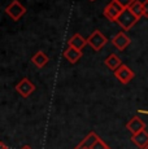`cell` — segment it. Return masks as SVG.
<instances>
[{"label":"cell","mask_w":148,"mask_h":149,"mask_svg":"<svg viewBox=\"0 0 148 149\" xmlns=\"http://www.w3.org/2000/svg\"><path fill=\"white\" fill-rule=\"evenodd\" d=\"M74 149H112V148L108 147L105 144V141H103L99 137L98 134L91 131Z\"/></svg>","instance_id":"1"},{"label":"cell","mask_w":148,"mask_h":149,"mask_svg":"<svg viewBox=\"0 0 148 149\" xmlns=\"http://www.w3.org/2000/svg\"><path fill=\"white\" fill-rule=\"evenodd\" d=\"M4 12L7 13L13 21H18V19L21 18V17H24L25 13H26V7H25L21 1H18V0H13L12 3H9V4L5 7Z\"/></svg>","instance_id":"2"},{"label":"cell","mask_w":148,"mask_h":149,"mask_svg":"<svg viewBox=\"0 0 148 149\" xmlns=\"http://www.w3.org/2000/svg\"><path fill=\"white\" fill-rule=\"evenodd\" d=\"M139 19H140V18H138L136 16H134V14L130 12L129 8H126V9L121 13V16L118 17L117 24L119 25V27H121L122 30L126 33V31H129L130 29H131L134 25L139 21Z\"/></svg>","instance_id":"3"},{"label":"cell","mask_w":148,"mask_h":149,"mask_svg":"<svg viewBox=\"0 0 148 149\" xmlns=\"http://www.w3.org/2000/svg\"><path fill=\"white\" fill-rule=\"evenodd\" d=\"M125 10V8L122 5H119L116 0H112L107 7L104 8V17H107L108 21L110 22H117L118 17L121 16V13Z\"/></svg>","instance_id":"4"},{"label":"cell","mask_w":148,"mask_h":149,"mask_svg":"<svg viewBox=\"0 0 148 149\" xmlns=\"http://www.w3.org/2000/svg\"><path fill=\"white\" fill-rule=\"evenodd\" d=\"M107 43H108L107 36L103 35L100 30H94V33L87 38V44H89L95 52H99Z\"/></svg>","instance_id":"5"},{"label":"cell","mask_w":148,"mask_h":149,"mask_svg":"<svg viewBox=\"0 0 148 149\" xmlns=\"http://www.w3.org/2000/svg\"><path fill=\"white\" fill-rule=\"evenodd\" d=\"M35 84L30 81L29 78H22L21 81L16 84V91L18 95H21V97L24 99H27L31 93H34L35 91Z\"/></svg>","instance_id":"6"},{"label":"cell","mask_w":148,"mask_h":149,"mask_svg":"<svg viewBox=\"0 0 148 149\" xmlns=\"http://www.w3.org/2000/svg\"><path fill=\"white\" fill-rule=\"evenodd\" d=\"M114 77L118 79L119 83H122V84H129V83L134 79L135 74H134V71L127 66V65L122 64L121 66L114 71Z\"/></svg>","instance_id":"7"},{"label":"cell","mask_w":148,"mask_h":149,"mask_svg":"<svg viewBox=\"0 0 148 149\" xmlns=\"http://www.w3.org/2000/svg\"><path fill=\"white\" fill-rule=\"evenodd\" d=\"M110 42H112V44L114 45V48H117L118 51H124L125 48H127L129 47V44L131 43L129 35H127L125 31H119V33H117L112 38V40Z\"/></svg>","instance_id":"8"},{"label":"cell","mask_w":148,"mask_h":149,"mask_svg":"<svg viewBox=\"0 0 148 149\" xmlns=\"http://www.w3.org/2000/svg\"><path fill=\"white\" fill-rule=\"evenodd\" d=\"M126 128L131 132V135H136V134L146 130V122H144L140 117L134 116L133 118L126 123Z\"/></svg>","instance_id":"9"},{"label":"cell","mask_w":148,"mask_h":149,"mask_svg":"<svg viewBox=\"0 0 148 149\" xmlns=\"http://www.w3.org/2000/svg\"><path fill=\"white\" fill-rule=\"evenodd\" d=\"M68 45L75 48V49L82 51L87 45V39H84L81 34H74V35H72L69 38V40H68Z\"/></svg>","instance_id":"10"},{"label":"cell","mask_w":148,"mask_h":149,"mask_svg":"<svg viewBox=\"0 0 148 149\" xmlns=\"http://www.w3.org/2000/svg\"><path fill=\"white\" fill-rule=\"evenodd\" d=\"M64 57L70 62V64H77V62L82 58V51L75 49V48L68 45V48L64 51Z\"/></svg>","instance_id":"11"},{"label":"cell","mask_w":148,"mask_h":149,"mask_svg":"<svg viewBox=\"0 0 148 149\" xmlns=\"http://www.w3.org/2000/svg\"><path fill=\"white\" fill-rule=\"evenodd\" d=\"M131 141L139 149H144L148 145V132L144 130L142 132L136 134V135H131Z\"/></svg>","instance_id":"12"},{"label":"cell","mask_w":148,"mask_h":149,"mask_svg":"<svg viewBox=\"0 0 148 149\" xmlns=\"http://www.w3.org/2000/svg\"><path fill=\"white\" fill-rule=\"evenodd\" d=\"M48 60H50L48 58V56L44 52H42V51H38V52L31 57V62H33V64L35 65L38 69L44 68L45 65L48 64Z\"/></svg>","instance_id":"13"},{"label":"cell","mask_w":148,"mask_h":149,"mask_svg":"<svg viewBox=\"0 0 148 149\" xmlns=\"http://www.w3.org/2000/svg\"><path fill=\"white\" fill-rule=\"evenodd\" d=\"M104 64H105V66L109 68L110 70L116 71L122 65V62H121V58H119L117 54L112 53V54H109V56H108L107 58L104 60Z\"/></svg>","instance_id":"14"},{"label":"cell","mask_w":148,"mask_h":149,"mask_svg":"<svg viewBox=\"0 0 148 149\" xmlns=\"http://www.w3.org/2000/svg\"><path fill=\"white\" fill-rule=\"evenodd\" d=\"M130 12H131L134 16H136L138 18L143 17V3L139 1V0H134L131 3V5L129 7Z\"/></svg>","instance_id":"15"},{"label":"cell","mask_w":148,"mask_h":149,"mask_svg":"<svg viewBox=\"0 0 148 149\" xmlns=\"http://www.w3.org/2000/svg\"><path fill=\"white\" fill-rule=\"evenodd\" d=\"M116 1H117L119 5H122L125 9H126V8H129L130 5H131V3L134 1V0H116Z\"/></svg>","instance_id":"16"},{"label":"cell","mask_w":148,"mask_h":149,"mask_svg":"<svg viewBox=\"0 0 148 149\" xmlns=\"http://www.w3.org/2000/svg\"><path fill=\"white\" fill-rule=\"evenodd\" d=\"M143 17L148 18V0L143 3Z\"/></svg>","instance_id":"17"},{"label":"cell","mask_w":148,"mask_h":149,"mask_svg":"<svg viewBox=\"0 0 148 149\" xmlns=\"http://www.w3.org/2000/svg\"><path fill=\"white\" fill-rule=\"evenodd\" d=\"M0 149H9V148H8L4 143H0Z\"/></svg>","instance_id":"18"},{"label":"cell","mask_w":148,"mask_h":149,"mask_svg":"<svg viewBox=\"0 0 148 149\" xmlns=\"http://www.w3.org/2000/svg\"><path fill=\"white\" fill-rule=\"evenodd\" d=\"M21 149H31V148L29 147V145H25V147H22Z\"/></svg>","instance_id":"19"},{"label":"cell","mask_w":148,"mask_h":149,"mask_svg":"<svg viewBox=\"0 0 148 149\" xmlns=\"http://www.w3.org/2000/svg\"><path fill=\"white\" fill-rule=\"evenodd\" d=\"M144 149H148V145H147V147H146V148H144Z\"/></svg>","instance_id":"20"},{"label":"cell","mask_w":148,"mask_h":149,"mask_svg":"<svg viewBox=\"0 0 148 149\" xmlns=\"http://www.w3.org/2000/svg\"><path fill=\"white\" fill-rule=\"evenodd\" d=\"M90 1H95V0H90Z\"/></svg>","instance_id":"21"}]
</instances>
